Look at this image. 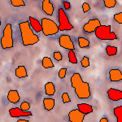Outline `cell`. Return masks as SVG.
Wrapping results in <instances>:
<instances>
[{"label":"cell","mask_w":122,"mask_h":122,"mask_svg":"<svg viewBox=\"0 0 122 122\" xmlns=\"http://www.w3.org/2000/svg\"><path fill=\"white\" fill-rule=\"evenodd\" d=\"M71 86L80 99H87L90 97V89L88 82L84 81L78 72H75L71 76Z\"/></svg>","instance_id":"cell-1"},{"label":"cell","mask_w":122,"mask_h":122,"mask_svg":"<svg viewBox=\"0 0 122 122\" xmlns=\"http://www.w3.org/2000/svg\"><path fill=\"white\" fill-rule=\"evenodd\" d=\"M19 28L20 31L21 40L24 46L34 45L39 42V38L38 35L33 33V30L31 29L29 21H25L19 24Z\"/></svg>","instance_id":"cell-2"},{"label":"cell","mask_w":122,"mask_h":122,"mask_svg":"<svg viewBox=\"0 0 122 122\" xmlns=\"http://www.w3.org/2000/svg\"><path fill=\"white\" fill-rule=\"evenodd\" d=\"M111 25H103L100 26L95 30V36L99 40H116L117 36L115 33L112 32Z\"/></svg>","instance_id":"cell-3"},{"label":"cell","mask_w":122,"mask_h":122,"mask_svg":"<svg viewBox=\"0 0 122 122\" xmlns=\"http://www.w3.org/2000/svg\"><path fill=\"white\" fill-rule=\"evenodd\" d=\"M1 46L3 49L12 48L13 44V33H12V27L11 24H7L3 29V35L1 38Z\"/></svg>","instance_id":"cell-4"},{"label":"cell","mask_w":122,"mask_h":122,"mask_svg":"<svg viewBox=\"0 0 122 122\" xmlns=\"http://www.w3.org/2000/svg\"><path fill=\"white\" fill-rule=\"evenodd\" d=\"M42 27V32L45 36H52L56 35L57 33L60 32L59 25H56L55 21L48 18H42L41 20Z\"/></svg>","instance_id":"cell-5"},{"label":"cell","mask_w":122,"mask_h":122,"mask_svg":"<svg viewBox=\"0 0 122 122\" xmlns=\"http://www.w3.org/2000/svg\"><path fill=\"white\" fill-rule=\"evenodd\" d=\"M58 20L60 31H69L74 29V26L70 23L68 15L63 8H60L58 11Z\"/></svg>","instance_id":"cell-6"},{"label":"cell","mask_w":122,"mask_h":122,"mask_svg":"<svg viewBox=\"0 0 122 122\" xmlns=\"http://www.w3.org/2000/svg\"><path fill=\"white\" fill-rule=\"evenodd\" d=\"M59 44L62 48L67 49L69 51H74L75 46L71 39L70 36L68 34H63L59 38Z\"/></svg>","instance_id":"cell-7"},{"label":"cell","mask_w":122,"mask_h":122,"mask_svg":"<svg viewBox=\"0 0 122 122\" xmlns=\"http://www.w3.org/2000/svg\"><path fill=\"white\" fill-rule=\"evenodd\" d=\"M101 25V22L99 19H92L90 20L86 25H84L83 29L86 33L95 32V30Z\"/></svg>","instance_id":"cell-8"},{"label":"cell","mask_w":122,"mask_h":122,"mask_svg":"<svg viewBox=\"0 0 122 122\" xmlns=\"http://www.w3.org/2000/svg\"><path fill=\"white\" fill-rule=\"evenodd\" d=\"M86 115L78 109H73L68 113V120L70 122H83Z\"/></svg>","instance_id":"cell-9"},{"label":"cell","mask_w":122,"mask_h":122,"mask_svg":"<svg viewBox=\"0 0 122 122\" xmlns=\"http://www.w3.org/2000/svg\"><path fill=\"white\" fill-rule=\"evenodd\" d=\"M9 114L11 117H29V116H32L33 114L31 112H25L23 111L21 108L19 107H13L9 109Z\"/></svg>","instance_id":"cell-10"},{"label":"cell","mask_w":122,"mask_h":122,"mask_svg":"<svg viewBox=\"0 0 122 122\" xmlns=\"http://www.w3.org/2000/svg\"><path fill=\"white\" fill-rule=\"evenodd\" d=\"M107 96L112 101L118 102L120 100H122V91L114 88H110L107 90Z\"/></svg>","instance_id":"cell-11"},{"label":"cell","mask_w":122,"mask_h":122,"mask_svg":"<svg viewBox=\"0 0 122 122\" xmlns=\"http://www.w3.org/2000/svg\"><path fill=\"white\" fill-rule=\"evenodd\" d=\"M109 79L112 82H119L122 81V72L117 68H112L109 71Z\"/></svg>","instance_id":"cell-12"},{"label":"cell","mask_w":122,"mask_h":122,"mask_svg":"<svg viewBox=\"0 0 122 122\" xmlns=\"http://www.w3.org/2000/svg\"><path fill=\"white\" fill-rule=\"evenodd\" d=\"M42 11L48 15H52L54 13V6L50 0H44L42 3Z\"/></svg>","instance_id":"cell-13"},{"label":"cell","mask_w":122,"mask_h":122,"mask_svg":"<svg viewBox=\"0 0 122 122\" xmlns=\"http://www.w3.org/2000/svg\"><path fill=\"white\" fill-rule=\"evenodd\" d=\"M20 99L19 92L16 90H9L7 94V100L11 103H17Z\"/></svg>","instance_id":"cell-14"},{"label":"cell","mask_w":122,"mask_h":122,"mask_svg":"<svg viewBox=\"0 0 122 122\" xmlns=\"http://www.w3.org/2000/svg\"><path fill=\"white\" fill-rule=\"evenodd\" d=\"M29 24H30V26L32 27L35 32L39 33L41 31H42V24L39 22L37 19L33 18L32 16H29Z\"/></svg>","instance_id":"cell-15"},{"label":"cell","mask_w":122,"mask_h":122,"mask_svg":"<svg viewBox=\"0 0 122 122\" xmlns=\"http://www.w3.org/2000/svg\"><path fill=\"white\" fill-rule=\"evenodd\" d=\"M77 109L85 115L93 112V107H92L91 105H90L88 103H78Z\"/></svg>","instance_id":"cell-16"},{"label":"cell","mask_w":122,"mask_h":122,"mask_svg":"<svg viewBox=\"0 0 122 122\" xmlns=\"http://www.w3.org/2000/svg\"><path fill=\"white\" fill-rule=\"evenodd\" d=\"M15 76L18 78H25L28 76V72H27V69L25 66H18L15 68Z\"/></svg>","instance_id":"cell-17"},{"label":"cell","mask_w":122,"mask_h":122,"mask_svg":"<svg viewBox=\"0 0 122 122\" xmlns=\"http://www.w3.org/2000/svg\"><path fill=\"white\" fill-rule=\"evenodd\" d=\"M45 94L50 96H53L56 94V86L53 82H47L45 84Z\"/></svg>","instance_id":"cell-18"},{"label":"cell","mask_w":122,"mask_h":122,"mask_svg":"<svg viewBox=\"0 0 122 122\" xmlns=\"http://www.w3.org/2000/svg\"><path fill=\"white\" fill-rule=\"evenodd\" d=\"M43 105H44L45 109L47 111H51L55 107V104H56V101L54 99H43Z\"/></svg>","instance_id":"cell-19"},{"label":"cell","mask_w":122,"mask_h":122,"mask_svg":"<svg viewBox=\"0 0 122 122\" xmlns=\"http://www.w3.org/2000/svg\"><path fill=\"white\" fill-rule=\"evenodd\" d=\"M113 112L117 122H122V106H118L113 109Z\"/></svg>","instance_id":"cell-20"},{"label":"cell","mask_w":122,"mask_h":122,"mask_svg":"<svg viewBox=\"0 0 122 122\" xmlns=\"http://www.w3.org/2000/svg\"><path fill=\"white\" fill-rule=\"evenodd\" d=\"M42 67L44 68H54V66H55L52 60H51V58H49V57H44L42 60Z\"/></svg>","instance_id":"cell-21"},{"label":"cell","mask_w":122,"mask_h":122,"mask_svg":"<svg viewBox=\"0 0 122 122\" xmlns=\"http://www.w3.org/2000/svg\"><path fill=\"white\" fill-rule=\"evenodd\" d=\"M106 52L108 56H114L117 54V47L112 46H107L106 47Z\"/></svg>","instance_id":"cell-22"},{"label":"cell","mask_w":122,"mask_h":122,"mask_svg":"<svg viewBox=\"0 0 122 122\" xmlns=\"http://www.w3.org/2000/svg\"><path fill=\"white\" fill-rule=\"evenodd\" d=\"M78 44L81 48H86L90 46V41L85 38H78Z\"/></svg>","instance_id":"cell-23"},{"label":"cell","mask_w":122,"mask_h":122,"mask_svg":"<svg viewBox=\"0 0 122 122\" xmlns=\"http://www.w3.org/2000/svg\"><path fill=\"white\" fill-rule=\"evenodd\" d=\"M68 60L71 64H77V59L76 57V54L74 51H69L68 52Z\"/></svg>","instance_id":"cell-24"},{"label":"cell","mask_w":122,"mask_h":122,"mask_svg":"<svg viewBox=\"0 0 122 122\" xmlns=\"http://www.w3.org/2000/svg\"><path fill=\"white\" fill-rule=\"evenodd\" d=\"M103 3L107 8H112L117 4V1L116 0H104Z\"/></svg>","instance_id":"cell-25"},{"label":"cell","mask_w":122,"mask_h":122,"mask_svg":"<svg viewBox=\"0 0 122 122\" xmlns=\"http://www.w3.org/2000/svg\"><path fill=\"white\" fill-rule=\"evenodd\" d=\"M81 66L83 67V68H88V67L90 66V59H89V57L84 56L83 59L81 60Z\"/></svg>","instance_id":"cell-26"},{"label":"cell","mask_w":122,"mask_h":122,"mask_svg":"<svg viewBox=\"0 0 122 122\" xmlns=\"http://www.w3.org/2000/svg\"><path fill=\"white\" fill-rule=\"evenodd\" d=\"M11 3L13 7H21L25 6V3L23 0H11Z\"/></svg>","instance_id":"cell-27"},{"label":"cell","mask_w":122,"mask_h":122,"mask_svg":"<svg viewBox=\"0 0 122 122\" xmlns=\"http://www.w3.org/2000/svg\"><path fill=\"white\" fill-rule=\"evenodd\" d=\"M20 108H21V109L25 112H29V108H30V104H29V103H28V102L25 101L20 104Z\"/></svg>","instance_id":"cell-28"},{"label":"cell","mask_w":122,"mask_h":122,"mask_svg":"<svg viewBox=\"0 0 122 122\" xmlns=\"http://www.w3.org/2000/svg\"><path fill=\"white\" fill-rule=\"evenodd\" d=\"M62 100H63V103H70L71 102V99H70V97L68 95V93H63L62 94Z\"/></svg>","instance_id":"cell-29"},{"label":"cell","mask_w":122,"mask_h":122,"mask_svg":"<svg viewBox=\"0 0 122 122\" xmlns=\"http://www.w3.org/2000/svg\"><path fill=\"white\" fill-rule=\"evenodd\" d=\"M113 17H114V20H115L118 24H121V25H122V12L115 14Z\"/></svg>","instance_id":"cell-30"},{"label":"cell","mask_w":122,"mask_h":122,"mask_svg":"<svg viewBox=\"0 0 122 122\" xmlns=\"http://www.w3.org/2000/svg\"><path fill=\"white\" fill-rule=\"evenodd\" d=\"M53 56H54V59L56 60V61H61L62 60V54L60 52V51H55L53 53Z\"/></svg>","instance_id":"cell-31"},{"label":"cell","mask_w":122,"mask_h":122,"mask_svg":"<svg viewBox=\"0 0 122 122\" xmlns=\"http://www.w3.org/2000/svg\"><path fill=\"white\" fill-rule=\"evenodd\" d=\"M67 73V68H63L59 71V76H60V79H63V78L65 77Z\"/></svg>","instance_id":"cell-32"},{"label":"cell","mask_w":122,"mask_h":122,"mask_svg":"<svg viewBox=\"0 0 122 122\" xmlns=\"http://www.w3.org/2000/svg\"><path fill=\"white\" fill-rule=\"evenodd\" d=\"M82 10H83V12L86 13L87 12V11H89L90 10V5L88 4L87 3H84L83 4H82Z\"/></svg>","instance_id":"cell-33"},{"label":"cell","mask_w":122,"mask_h":122,"mask_svg":"<svg viewBox=\"0 0 122 122\" xmlns=\"http://www.w3.org/2000/svg\"><path fill=\"white\" fill-rule=\"evenodd\" d=\"M64 9L68 10V9H70L71 4H70V3H68V2H64Z\"/></svg>","instance_id":"cell-34"},{"label":"cell","mask_w":122,"mask_h":122,"mask_svg":"<svg viewBox=\"0 0 122 122\" xmlns=\"http://www.w3.org/2000/svg\"><path fill=\"white\" fill-rule=\"evenodd\" d=\"M99 122H109V121H108L107 118H106V117H103V118H101V119H100Z\"/></svg>","instance_id":"cell-35"},{"label":"cell","mask_w":122,"mask_h":122,"mask_svg":"<svg viewBox=\"0 0 122 122\" xmlns=\"http://www.w3.org/2000/svg\"><path fill=\"white\" fill-rule=\"evenodd\" d=\"M17 122H29V121H27V120L20 119V120H18V121H17Z\"/></svg>","instance_id":"cell-36"}]
</instances>
